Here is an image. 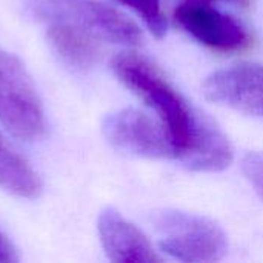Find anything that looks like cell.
I'll return each mask as SVG.
<instances>
[{"instance_id":"obj_7","label":"cell","mask_w":263,"mask_h":263,"mask_svg":"<svg viewBox=\"0 0 263 263\" xmlns=\"http://www.w3.org/2000/svg\"><path fill=\"white\" fill-rule=\"evenodd\" d=\"M203 94L214 103L263 117V66L237 63L214 71L203 82Z\"/></svg>"},{"instance_id":"obj_14","label":"cell","mask_w":263,"mask_h":263,"mask_svg":"<svg viewBox=\"0 0 263 263\" xmlns=\"http://www.w3.org/2000/svg\"><path fill=\"white\" fill-rule=\"evenodd\" d=\"M196 2H202V3H216V2H230V3H234L237 6H242V8H251L254 0H196Z\"/></svg>"},{"instance_id":"obj_5","label":"cell","mask_w":263,"mask_h":263,"mask_svg":"<svg viewBox=\"0 0 263 263\" xmlns=\"http://www.w3.org/2000/svg\"><path fill=\"white\" fill-rule=\"evenodd\" d=\"M108 142L120 151L148 157L174 159V148L162 123L134 108L108 114L102 125Z\"/></svg>"},{"instance_id":"obj_2","label":"cell","mask_w":263,"mask_h":263,"mask_svg":"<svg viewBox=\"0 0 263 263\" xmlns=\"http://www.w3.org/2000/svg\"><path fill=\"white\" fill-rule=\"evenodd\" d=\"M23 6L37 22L66 23L92 37L126 46L142 42V31L129 17L99 0H25Z\"/></svg>"},{"instance_id":"obj_3","label":"cell","mask_w":263,"mask_h":263,"mask_svg":"<svg viewBox=\"0 0 263 263\" xmlns=\"http://www.w3.org/2000/svg\"><path fill=\"white\" fill-rule=\"evenodd\" d=\"M159 248L182 262H217L228 251L225 231L211 219L180 210L153 214Z\"/></svg>"},{"instance_id":"obj_9","label":"cell","mask_w":263,"mask_h":263,"mask_svg":"<svg viewBox=\"0 0 263 263\" xmlns=\"http://www.w3.org/2000/svg\"><path fill=\"white\" fill-rule=\"evenodd\" d=\"M46 35L52 49L69 66L86 69L92 66L99 57L94 37L83 29L66 23H51Z\"/></svg>"},{"instance_id":"obj_12","label":"cell","mask_w":263,"mask_h":263,"mask_svg":"<svg viewBox=\"0 0 263 263\" xmlns=\"http://www.w3.org/2000/svg\"><path fill=\"white\" fill-rule=\"evenodd\" d=\"M242 170L248 182L263 199V153L251 151L242 160Z\"/></svg>"},{"instance_id":"obj_10","label":"cell","mask_w":263,"mask_h":263,"mask_svg":"<svg viewBox=\"0 0 263 263\" xmlns=\"http://www.w3.org/2000/svg\"><path fill=\"white\" fill-rule=\"evenodd\" d=\"M0 188L9 194L34 199L42 191V182L31 165L8 143L0 133Z\"/></svg>"},{"instance_id":"obj_8","label":"cell","mask_w":263,"mask_h":263,"mask_svg":"<svg viewBox=\"0 0 263 263\" xmlns=\"http://www.w3.org/2000/svg\"><path fill=\"white\" fill-rule=\"evenodd\" d=\"M99 236L109 260L120 263H156L162 257L145 234L119 211L106 208L99 216Z\"/></svg>"},{"instance_id":"obj_11","label":"cell","mask_w":263,"mask_h":263,"mask_svg":"<svg viewBox=\"0 0 263 263\" xmlns=\"http://www.w3.org/2000/svg\"><path fill=\"white\" fill-rule=\"evenodd\" d=\"M131 8L142 17L145 25L156 37H163L166 32V17L162 11L160 0H117Z\"/></svg>"},{"instance_id":"obj_4","label":"cell","mask_w":263,"mask_h":263,"mask_svg":"<svg viewBox=\"0 0 263 263\" xmlns=\"http://www.w3.org/2000/svg\"><path fill=\"white\" fill-rule=\"evenodd\" d=\"M0 123L23 140L39 139L45 129L42 103L22 62L0 48Z\"/></svg>"},{"instance_id":"obj_1","label":"cell","mask_w":263,"mask_h":263,"mask_svg":"<svg viewBox=\"0 0 263 263\" xmlns=\"http://www.w3.org/2000/svg\"><path fill=\"white\" fill-rule=\"evenodd\" d=\"M119 80L159 116L174 148V159L193 171L216 173L233 162V148L222 129L188 100L145 57L123 52L112 59Z\"/></svg>"},{"instance_id":"obj_13","label":"cell","mask_w":263,"mask_h":263,"mask_svg":"<svg viewBox=\"0 0 263 263\" xmlns=\"http://www.w3.org/2000/svg\"><path fill=\"white\" fill-rule=\"evenodd\" d=\"M17 262L15 250L12 245L6 240V237L0 233V263Z\"/></svg>"},{"instance_id":"obj_6","label":"cell","mask_w":263,"mask_h":263,"mask_svg":"<svg viewBox=\"0 0 263 263\" xmlns=\"http://www.w3.org/2000/svg\"><path fill=\"white\" fill-rule=\"evenodd\" d=\"M174 18L193 39L219 52H240L251 45L250 32L211 3L182 0Z\"/></svg>"}]
</instances>
